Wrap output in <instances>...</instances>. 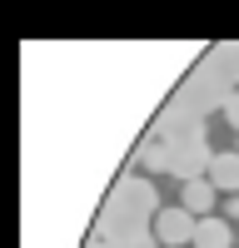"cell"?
I'll list each match as a JSON object with an SVG mask.
<instances>
[{
	"mask_svg": "<svg viewBox=\"0 0 239 248\" xmlns=\"http://www.w3.org/2000/svg\"><path fill=\"white\" fill-rule=\"evenodd\" d=\"M229 243H234L229 218L214 214V218H199V223H194V243H189V248H229Z\"/></svg>",
	"mask_w": 239,
	"mask_h": 248,
	"instance_id": "cell-4",
	"label": "cell"
},
{
	"mask_svg": "<svg viewBox=\"0 0 239 248\" xmlns=\"http://www.w3.org/2000/svg\"><path fill=\"white\" fill-rule=\"evenodd\" d=\"M209 164H214V154H209V144L205 139H194V144H185V149H174V169L170 174H179V179H209Z\"/></svg>",
	"mask_w": 239,
	"mask_h": 248,
	"instance_id": "cell-2",
	"label": "cell"
},
{
	"mask_svg": "<svg viewBox=\"0 0 239 248\" xmlns=\"http://www.w3.org/2000/svg\"><path fill=\"white\" fill-rule=\"evenodd\" d=\"M224 218H229V223L239 218V194H229V199H224Z\"/></svg>",
	"mask_w": 239,
	"mask_h": 248,
	"instance_id": "cell-7",
	"label": "cell"
},
{
	"mask_svg": "<svg viewBox=\"0 0 239 248\" xmlns=\"http://www.w3.org/2000/svg\"><path fill=\"white\" fill-rule=\"evenodd\" d=\"M209 184H214L219 194H239V149L214 154V164H209Z\"/></svg>",
	"mask_w": 239,
	"mask_h": 248,
	"instance_id": "cell-5",
	"label": "cell"
},
{
	"mask_svg": "<svg viewBox=\"0 0 239 248\" xmlns=\"http://www.w3.org/2000/svg\"><path fill=\"white\" fill-rule=\"evenodd\" d=\"M224 119H229V124H234V129H239V90H234V94L224 99Z\"/></svg>",
	"mask_w": 239,
	"mask_h": 248,
	"instance_id": "cell-6",
	"label": "cell"
},
{
	"mask_svg": "<svg viewBox=\"0 0 239 248\" xmlns=\"http://www.w3.org/2000/svg\"><path fill=\"white\" fill-rule=\"evenodd\" d=\"M214 203H219V189H214L209 179H189V184H185L179 209H189L194 218H214Z\"/></svg>",
	"mask_w": 239,
	"mask_h": 248,
	"instance_id": "cell-3",
	"label": "cell"
},
{
	"mask_svg": "<svg viewBox=\"0 0 239 248\" xmlns=\"http://www.w3.org/2000/svg\"><path fill=\"white\" fill-rule=\"evenodd\" d=\"M194 214L189 209H179V203H174V209H159L154 214V238L159 243H165V248H189L194 243Z\"/></svg>",
	"mask_w": 239,
	"mask_h": 248,
	"instance_id": "cell-1",
	"label": "cell"
}]
</instances>
